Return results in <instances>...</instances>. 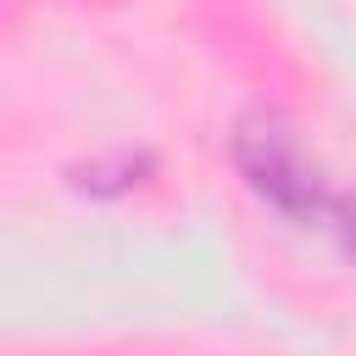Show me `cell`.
Here are the masks:
<instances>
[{
	"label": "cell",
	"mask_w": 356,
	"mask_h": 356,
	"mask_svg": "<svg viewBox=\"0 0 356 356\" xmlns=\"http://www.w3.org/2000/svg\"><path fill=\"white\" fill-rule=\"evenodd\" d=\"M234 167L245 178V189L273 206L278 217L300 222V228H334V217L345 211L339 184H328V172L306 156V145L295 139V128L278 111H250L234 122Z\"/></svg>",
	"instance_id": "6da1fadb"
},
{
	"label": "cell",
	"mask_w": 356,
	"mask_h": 356,
	"mask_svg": "<svg viewBox=\"0 0 356 356\" xmlns=\"http://www.w3.org/2000/svg\"><path fill=\"white\" fill-rule=\"evenodd\" d=\"M156 172V161L150 156H134V150H117V156H95V161H83V167H72V189H83V195H128V189H139L145 178Z\"/></svg>",
	"instance_id": "7a4b0ae2"
}]
</instances>
